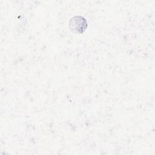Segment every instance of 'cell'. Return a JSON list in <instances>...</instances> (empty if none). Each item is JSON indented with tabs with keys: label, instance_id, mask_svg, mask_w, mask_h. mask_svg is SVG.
<instances>
[{
	"label": "cell",
	"instance_id": "6da1fadb",
	"mask_svg": "<svg viewBox=\"0 0 155 155\" xmlns=\"http://www.w3.org/2000/svg\"><path fill=\"white\" fill-rule=\"evenodd\" d=\"M87 27V21L82 16L73 17L70 22V28L72 31L83 33Z\"/></svg>",
	"mask_w": 155,
	"mask_h": 155
}]
</instances>
